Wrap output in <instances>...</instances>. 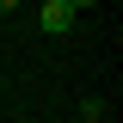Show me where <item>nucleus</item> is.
<instances>
[{"instance_id": "obj_3", "label": "nucleus", "mask_w": 123, "mask_h": 123, "mask_svg": "<svg viewBox=\"0 0 123 123\" xmlns=\"http://www.w3.org/2000/svg\"><path fill=\"white\" fill-rule=\"evenodd\" d=\"M62 6H68V12H92L98 0H62Z\"/></svg>"}, {"instance_id": "obj_2", "label": "nucleus", "mask_w": 123, "mask_h": 123, "mask_svg": "<svg viewBox=\"0 0 123 123\" xmlns=\"http://www.w3.org/2000/svg\"><path fill=\"white\" fill-rule=\"evenodd\" d=\"M74 117H80V123H98V117H105V98H98V92H86V98H80V111H74Z\"/></svg>"}, {"instance_id": "obj_4", "label": "nucleus", "mask_w": 123, "mask_h": 123, "mask_svg": "<svg viewBox=\"0 0 123 123\" xmlns=\"http://www.w3.org/2000/svg\"><path fill=\"white\" fill-rule=\"evenodd\" d=\"M18 6H25V0H0V18H12V12H18Z\"/></svg>"}, {"instance_id": "obj_1", "label": "nucleus", "mask_w": 123, "mask_h": 123, "mask_svg": "<svg viewBox=\"0 0 123 123\" xmlns=\"http://www.w3.org/2000/svg\"><path fill=\"white\" fill-rule=\"evenodd\" d=\"M74 18H80V12H68L62 0H37V31H43V37H68Z\"/></svg>"}]
</instances>
